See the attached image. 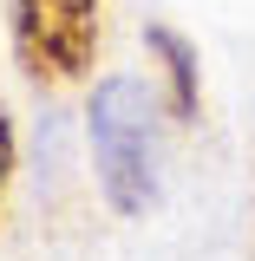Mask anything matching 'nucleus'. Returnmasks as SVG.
Masks as SVG:
<instances>
[{"label": "nucleus", "mask_w": 255, "mask_h": 261, "mask_svg": "<svg viewBox=\"0 0 255 261\" xmlns=\"http://www.w3.org/2000/svg\"><path fill=\"white\" fill-rule=\"evenodd\" d=\"M85 144H92V163H98V190H105V202L118 216L157 209V190H164L157 105H151V92L131 72H111V79L92 85V98H85Z\"/></svg>", "instance_id": "nucleus-1"}, {"label": "nucleus", "mask_w": 255, "mask_h": 261, "mask_svg": "<svg viewBox=\"0 0 255 261\" xmlns=\"http://www.w3.org/2000/svg\"><path fill=\"white\" fill-rule=\"evenodd\" d=\"M7 33H13L20 72L33 85L59 92V85H79L92 72L105 7L98 0H7Z\"/></svg>", "instance_id": "nucleus-2"}, {"label": "nucleus", "mask_w": 255, "mask_h": 261, "mask_svg": "<svg viewBox=\"0 0 255 261\" xmlns=\"http://www.w3.org/2000/svg\"><path fill=\"white\" fill-rule=\"evenodd\" d=\"M144 53L157 59L164 111H170L177 124H196V111H203V72H196V46H190L177 27H144Z\"/></svg>", "instance_id": "nucleus-3"}, {"label": "nucleus", "mask_w": 255, "mask_h": 261, "mask_svg": "<svg viewBox=\"0 0 255 261\" xmlns=\"http://www.w3.org/2000/svg\"><path fill=\"white\" fill-rule=\"evenodd\" d=\"M7 176H13V118L0 105V196H7Z\"/></svg>", "instance_id": "nucleus-4"}]
</instances>
